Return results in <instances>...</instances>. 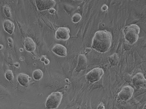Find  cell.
I'll use <instances>...</instances> for the list:
<instances>
[{"instance_id":"cell-1","label":"cell","mask_w":146,"mask_h":109,"mask_svg":"<svg viewBox=\"0 0 146 109\" xmlns=\"http://www.w3.org/2000/svg\"><path fill=\"white\" fill-rule=\"evenodd\" d=\"M112 41L110 32L106 30L98 31L92 39L91 48L98 53H105L110 49Z\"/></svg>"},{"instance_id":"cell-2","label":"cell","mask_w":146,"mask_h":109,"mask_svg":"<svg viewBox=\"0 0 146 109\" xmlns=\"http://www.w3.org/2000/svg\"><path fill=\"white\" fill-rule=\"evenodd\" d=\"M139 32L140 28L135 24L127 26L123 30L125 39L131 45H133L137 41Z\"/></svg>"},{"instance_id":"cell-3","label":"cell","mask_w":146,"mask_h":109,"mask_svg":"<svg viewBox=\"0 0 146 109\" xmlns=\"http://www.w3.org/2000/svg\"><path fill=\"white\" fill-rule=\"evenodd\" d=\"M62 97L63 94L61 92H53L51 93L46 101V108L48 109L58 108L62 102Z\"/></svg>"},{"instance_id":"cell-4","label":"cell","mask_w":146,"mask_h":109,"mask_svg":"<svg viewBox=\"0 0 146 109\" xmlns=\"http://www.w3.org/2000/svg\"><path fill=\"white\" fill-rule=\"evenodd\" d=\"M104 71L102 68H96L89 71L86 75L87 81L94 83L99 81L104 75Z\"/></svg>"},{"instance_id":"cell-5","label":"cell","mask_w":146,"mask_h":109,"mask_svg":"<svg viewBox=\"0 0 146 109\" xmlns=\"http://www.w3.org/2000/svg\"><path fill=\"white\" fill-rule=\"evenodd\" d=\"M35 2L38 10L41 11L53 8L56 4L54 0H36Z\"/></svg>"},{"instance_id":"cell-6","label":"cell","mask_w":146,"mask_h":109,"mask_svg":"<svg viewBox=\"0 0 146 109\" xmlns=\"http://www.w3.org/2000/svg\"><path fill=\"white\" fill-rule=\"evenodd\" d=\"M134 92L133 88L130 85H126L122 88L118 96L121 100L126 102L132 97Z\"/></svg>"},{"instance_id":"cell-7","label":"cell","mask_w":146,"mask_h":109,"mask_svg":"<svg viewBox=\"0 0 146 109\" xmlns=\"http://www.w3.org/2000/svg\"><path fill=\"white\" fill-rule=\"evenodd\" d=\"M70 30L66 27L58 28L55 33V37L57 40L66 41L70 38Z\"/></svg>"},{"instance_id":"cell-8","label":"cell","mask_w":146,"mask_h":109,"mask_svg":"<svg viewBox=\"0 0 146 109\" xmlns=\"http://www.w3.org/2000/svg\"><path fill=\"white\" fill-rule=\"evenodd\" d=\"M132 81L133 85L137 89H140L145 87L146 80L144 74L142 73H138L133 77Z\"/></svg>"},{"instance_id":"cell-9","label":"cell","mask_w":146,"mask_h":109,"mask_svg":"<svg viewBox=\"0 0 146 109\" xmlns=\"http://www.w3.org/2000/svg\"><path fill=\"white\" fill-rule=\"evenodd\" d=\"M88 63L86 57L84 54H79L78 57L77 64L76 67L75 71L77 72L86 69Z\"/></svg>"},{"instance_id":"cell-10","label":"cell","mask_w":146,"mask_h":109,"mask_svg":"<svg viewBox=\"0 0 146 109\" xmlns=\"http://www.w3.org/2000/svg\"><path fill=\"white\" fill-rule=\"evenodd\" d=\"M52 51L56 55L62 57H65L67 56V49L63 45L56 44L54 45Z\"/></svg>"},{"instance_id":"cell-11","label":"cell","mask_w":146,"mask_h":109,"mask_svg":"<svg viewBox=\"0 0 146 109\" xmlns=\"http://www.w3.org/2000/svg\"><path fill=\"white\" fill-rule=\"evenodd\" d=\"M31 77L25 74L21 73L18 74L17 76V80L19 83L23 87L28 86L30 83Z\"/></svg>"},{"instance_id":"cell-12","label":"cell","mask_w":146,"mask_h":109,"mask_svg":"<svg viewBox=\"0 0 146 109\" xmlns=\"http://www.w3.org/2000/svg\"><path fill=\"white\" fill-rule=\"evenodd\" d=\"M24 45L26 50L29 52H33L36 50V44L31 37H26L24 40Z\"/></svg>"},{"instance_id":"cell-13","label":"cell","mask_w":146,"mask_h":109,"mask_svg":"<svg viewBox=\"0 0 146 109\" xmlns=\"http://www.w3.org/2000/svg\"><path fill=\"white\" fill-rule=\"evenodd\" d=\"M3 27L5 31L10 35L14 33L15 30V25L11 21L7 19L3 22Z\"/></svg>"},{"instance_id":"cell-14","label":"cell","mask_w":146,"mask_h":109,"mask_svg":"<svg viewBox=\"0 0 146 109\" xmlns=\"http://www.w3.org/2000/svg\"><path fill=\"white\" fill-rule=\"evenodd\" d=\"M108 60L111 66H117L119 63L120 60L118 54L116 53L108 57Z\"/></svg>"},{"instance_id":"cell-15","label":"cell","mask_w":146,"mask_h":109,"mask_svg":"<svg viewBox=\"0 0 146 109\" xmlns=\"http://www.w3.org/2000/svg\"><path fill=\"white\" fill-rule=\"evenodd\" d=\"M32 75L35 80L38 81L41 80L43 77V73L41 70L37 69L33 71Z\"/></svg>"},{"instance_id":"cell-16","label":"cell","mask_w":146,"mask_h":109,"mask_svg":"<svg viewBox=\"0 0 146 109\" xmlns=\"http://www.w3.org/2000/svg\"><path fill=\"white\" fill-rule=\"evenodd\" d=\"M5 76L7 80L9 81H12L14 78V76L13 71L10 70H7L5 73Z\"/></svg>"},{"instance_id":"cell-17","label":"cell","mask_w":146,"mask_h":109,"mask_svg":"<svg viewBox=\"0 0 146 109\" xmlns=\"http://www.w3.org/2000/svg\"><path fill=\"white\" fill-rule=\"evenodd\" d=\"M4 12L5 15L8 18L11 17V10L9 6L7 5H5L3 7Z\"/></svg>"},{"instance_id":"cell-18","label":"cell","mask_w":146,"mask_h":109,"mask_svg":"<svg viewBox=\"0 0 146 109\" xmlns=\"http://www.w3.org/2000/svg\"><path fill=\"white\" fill-rule=\"evenodd\" d=\"M82 17L80 14L76 13L72 17V20L73 23H76L79 22L81 20Z\"/></svg>"},{"instance_id":"cell-19","label":"cell","mask_w":146,"mask_h":109,"mask_svg":"<svg viewBox=\"0 0 146 109\" xmlns=\"http://www.w3.org/2000/svg\"><path fill=\"white\" fill-rule=\"evenodd\" d=\"M7 40L8 41L9 47L11 48H13L14 46V43L12 38H11V37H9Z\"/></svg>"},{"instance_id":"cell-20","label":"cell","mask_w":146,"mask_h":109,"mask_svg":"<svg viewBox=\"0 0 146 109\" xmlns=\"http://www.w3.org/2000/svg\"><path fill=\"white\" fill-rule=\"evenodd\" d=\"M131 45H130V44L129 43L125 44L124 45H123L124 49L126 51L129 50L131 49V47L130 46Z\"/></svg>"},{"instance_id":"cell-21","label":"cell","mask_w":146,"mask_h":109,"mask_svg":"<svg viewBox=\"0 0 146 109\" xmlns=\"http://www.w3.org/2000/svg\"><path fill=\"white\" fill-rule=\"evenodd\" d=\"M105 106H104V104L102 103V102L98 106V109H105Z\"/></svg>"},{"instance_id":"cell-22","label":"cell","mask_w":146,"mask_h":109,"mask_svg":"<svg viewBox=\"0 0 146 109\" xmlns=\"http://www.w3.org/2000/svg\"><path fill=\"white\" fill-rule=\"evenodd\" d=\"M43 62H44L45 64L46 65H47L49 64V63H50V61H49V60L47 59V58H46Z\"/></svg>"},{"instance_id":"cell-23","label":"cell","mask_w":146,"mask_h":109,"mask_svg":"<svg viewBox=\"0 0 146 109\" xmlns=\"http://www.w3.org/2000/svg\"><path fill=\"white\" fill-rule=\"evenodd\" d=\"M56 10L52 8L50 9L49 10V12L50 13V14H54Z\"/></svg>"},{"instance_id":"cell-24","label":"cell","mask_w":146,"mask_h":109,"mask_svg":"<svg viewBox=\"0 0 146 109\" xmlns=\"http://www.w3.org/2000/svg\"><path fill=\"white\" fill-rule=\"evenodd\" d=\"M108 8V6L106 5H104V6L102 7V10L104 11H105L106 10H107Z\"/></svg>"},{"instance_id":"cell-25","label":"cell","mask_w":146,"mask_h":109,"mask_svg":"<svg viewBox=\"0 0 146 109\" xmlns=\"http://www.w3.org/2000/svg\"><path fill=\"white\" fill-rule=\"evenodd\" d=\"M46 58V56H42L41 59V61L42 62H44V60H45Z\"/></svg>"},{"instance_id":"cell-26","label":"cell","mask_w":146,"mask_h":109,"mask_svg":"<svg viewBox=\"0 0 146 109\" xmlns=\"http://www.w3.org/2000/svg\"><path fill=\"white\" fill-rule=\"evenodd\" d=\"M14 66H15V67H19L20 64H19V63H17L14 64Z\"/></svg>"},{"instance_id":"cell-27","label":"cell","mask_w":146,"mask_h":109,"mask_svg":"<svg viewBox=\"0 0 146 109\" xmlns=\"http://www.w3.org/2000/svg\"><path fill=\"white\" fill-rule=\"evenodd\" d=\"M1 45V50H2V46H3V45Z\"/></svg>"}]
</instances>
